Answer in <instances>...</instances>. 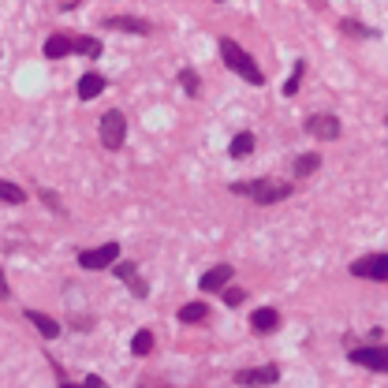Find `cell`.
I'll list each match as a JSON object with an SVG mask.
<instances>
[{"label":"cell","instance_id":"cell-26","mask_svg":"<svg viewBox=\"0 0 388 388\" xmlns=\"http://www.w3.org/2000/svg\"><path fill=\"white\" fill-rule=\"evenodd\" d=\"M38 194H41V202H45V206H49L52 213H64V206H60V198H57V191H45V187H41Z\"/></svg>","mask_w":388,"mask_h":388},{"label":"cell","instance_id":"cell-8","mask_svg":"<svg viewBox=\"0 0 388 388\" xmlns=\"http://www.w3.org/2000/svg\"><path fill=\"white\" fill-rule=\"evenodd\" d=\"M306 131L318 135L321 142H336V138H340V120H336L332 112H314V116L306 120Z\"/></svg>","mask_w":388,"mask_h":388},{"label":"cell","instance_id":"cell-19","mask_svg":"<svg viewBox=\"0 0 388 388\" xmlns=\"http://www.w3.org/2000/svg\"><path fill=\"white\" fill-rule=\"evenodd\" d=\"M179 86H183V94H187V97H198V94H202L198 71H194V68H183V71H179Z\"/></svg>","mask_w":388,"mask_h":388},{"label":"cell","instance_id":"cell-12","mask_svg":"<svg viewBox=\"0 0 388 388\" xmlns=\"http://www.w3.org/2000/svg\"><path fill=\"white\" fill-rule=\"evenodd\" d=\"M251 329L258 332V336H269V332L280 329V314H276L273 306H258L254 314H251Z\"/></svg>","mask_w":388,"mask_h":388},{"label":"cell","instance_id":"cell-28","mask_svg":"<svg viewBox=\"0 0 388 388\" xmlns=\"http://www.w3.org/2000/svg\"><path fill=\"white\" fill-rule=\"evenodd\" d=\"M0 299H8V280H4V269H0Z\"/></svg>","mask_w":388,"mask_h":388},{"label":"cell","instance_id":"cell-9","mask_svg":"<svg viewBox=\"0 0 388 388\" xmlns=\"http://www.w3.org/2000/svg\"><path fill=\"white\" fill-rule=\"evenodd\" d=\"M232 276H235V269H232L228 262H221V265H213V269L202 273L198 288H202V291H224V288L232 284Z\"/></svg>","mask_w":388,"mask_h":388},{"label":"cell","instance_id":"cell-31","mask_svg":"<svg viewBox=\"0 0 388 388\" xmlns=\"http://www.w3.org/2000/svg\"><path fill=\"white\" fill-rule=\"evenodd\" d=\"M217 4H221V0H217Z\"/></svg>","mask_w":388,"mask_h":388},{"label":"cell","instance_id":"cell-7","mask_svg":"<svg viewBox=\"0 0 388 388\" xmlns=\"http://www.w3.org/2000/svg\"><path fill=\"white\" fill-rule=\"evenodd\" d=\"M276 381H280V366H273V362L235 373V385H243V388H262V385H276Z\"/></svg>","mask_w":388,"mask_h":388},{"label":"cell","instance_id":"cell-4","mask_svg":"<svg viewBox=\"0 0 388 388\" xmlns=\"http://www.w3.org/2000/svg\"><path fill=\"white\" fill-rule=\"evenodd\" d=\"M348 359L362 370H373V373H388V348L381 343H366V348H355Z\"/></svg>","mask_w":388,"mask_h":388},{"label":"cell","instance_id":"cell-10","mask_svg":"<svg viewBox=\"0 0 388 388\" xmlns=\"http://www.w3.org/2000/svg\"><path fill=\"white\" fill-rule=\"evenodd\" d=\"M112 269H116V276H120V280H124V284H127V288H131V295H135V299H146V295H149V288H146V280H142V273H138V269H135L131 262H116Z\"/></svg>","mask_w":388,"mask_h":388},{"label":"cell","instance_id":"cell-5","mask_svg":"<svg viewBox=\"0 0 388 388\" xmlns=\"http://www.w3.org/2000/svg\"><path fill=\"white\" fill-rule=\"evenodd\" d=\"M120 262V243H105V246H94V251H82L79 254V265L97 273V269H109Z\"/></svg>","mask_w":388,"mask_h":388},{"label":"cell","instance_id":"cell-14","mask_svg":"<svg viewBox=\"0 0 388 388\" xmlns=\"http://www.w3.org/2000/svg\"><path fill=\"white\" fill-rule=\"evenodd\" d=\"M97 94H105V75L86 71L82 79H79V101H94Z\"/></svg>","mask_w":388,"mask_h":388},{"label":"cell","instance_id":"cell-17","mask_svg":"<svg viewBox=\"0 0 388 388\" xmlns=\"http://www.w3.org/2000/svg\"><path fill=\"white\" fill-rule=\"evenodd\" d=\"M206 318H209L206 303H183L179 306V321H183V325H198V321H206Z\"/></svg>","mask_w":388,"mask_h":388},{"label":"cell","instance_id":"cell-6","mask_svg":"<svg viewBox=\"0 0 388 388\" xmlns=\"http://www.w3.org/2000/svg\"><path fill=\"white\" fill-rule=\"evenodd\" d=\"M351 276L359 280H388V254H366L351 262Z\"/></svg>","mask_w":388,"mask_h":388},{"label":"cell","instance_id":"cell-21","mask_svg":"<svg viewBox=\"0 0 388 388\" xmlns=\"http://www.w3.org/2000/svg\"><path fill=\"white\" fill-rule=\"evenodd\" d=\"M321 168V157L318 154H303V157H299L295 161V176L299 179H306V176H314V172Z\"/></svg>","mask_w":388,"mask_h":388},{"label":"cell","instance_id":"cell-22","mask_svg":"<svg viewBox=\"0 0 388 388\" xmlns=\"http://www.w3.org/2000/svg\"><path fill=\"white\" fill-rule=\"evenodd\" d=\"M75 52H79V57H90V60H97V57H101V41H97V38H75Z\"/></svg>","mask_w":388,"mask_h":388},{"label":"cell","instance_id":"cell-3","mask_svg":"<svg viewBox=\"0 0 388 388\" xmlns=\"http://www.w3.org/2000/svg\"><path fill=\"white\" fill-rule=\"evenodd\" d=\"M124 138H127V116L120 109H109L101 116V146L105 149H124Z\"/></svg>","mask_w":388,"mask_h":388},{"label":"cell","instance_id":"cell-20","mask_svg":"<svg viewBox=\"0 0 388 388\" xmlns=\"http://www.w3.org/2000/svg\"><path fill=\"white\" fill-rule=\"evenodd\" d=\"M131 351L138 355V359H142V355H149V351H154V332H149V329H138L135 336H131Z\"/></svg>","mask_w":388,"mask_h":388},{"label":"cell","instance_id":"cell-25","mask_svg":"<svg viewBox=\"0 0 388 388\" xmlns=\"http://www.w3.org/2000/svg\"><path fill=\"white\" fill-rule=\"evenodd\" d=\"M243 299H246L243 288H224V303L228 306H243Z\"/></svg>","mask_w":388,"mask_h":388},{"label":"cell","instance_id":"cell-30","mask_svg":"<svg viewBox=\"0 0 388 388\" xmlns=\"http://www.w3.org/2000/svg\"><path fill=\"white\" fill-rule=\"evenodd\" d=\"M385 127H388V116H385Z\"/></svg>","mask_w":388,"mask_h":388},{"label":"cell","instance_id":"cell-2","mask_svg":"<svg viewBox=\"0 0 388 388\" xmlns=\"http://www.w3.org/2000/svg\"><path fill=\"white\" fill-rule=\"evenodd\" d=\"M217 45H221V60L228 64V68H232L235 75H239L243 82H254V86H262V82H265L262 68H258V64H254V57H251V52H246V49L239 45V41H232V38H221Z\"/></svg>","mask_w":388,"mask_h":388},{"label":"cell","instance_id":"cell-11","mask_svg":"<svg viewBox=\"0 0 388 388\" xmlns=\"http://www.w3.org/2000/svg\"><path fill=\"white\" fill-rule=\"evenodd\" d=\"M109 30H124V34H154V23H146V19H135V15H109L101 19Z\"/></svg>","mask_w":388,"mask_h":388},{"label":"cell","instance_id":"cell-18","mask_svg":"<svg viewBox=\"0 0 388 388\" xmlns=\"http://www.w3.org/2000/svg\"><path fill=\"white\" fill-rule=\"evenodd\" d=\"M0 202H8V206H23L27 202V194L19 183H8V179H0Z\"/></svg>","mask_w":388,"mask_h":388},{"label":"cell","instance_id":"cell-1","mask_svg":"<svg viewBox=\"0 0 388 388\" xmlns=\"http://www.w3.org/2000/svg\"><path fill=\"white\" fill-rule=\"evenodd\" d=\"M232 194L251 198L254 206H276V202L291 198L295 187L288 179H239V183H232Z\"/></svg>","mask_w":388,"mask_h":388},{"label":"cell","instance_id":"cell-16","mask_svg":"<svg viewBox=\"0 0 388 388\" xmlns=\"http://www.w3.org/2000/svg\"><path fill=\"white\" fill-rule=\"evenodd\" d=\"M254 154V135L251 131H239L232 138V146H228V157L232 161H243V157H251Z\"/></svg>","mask_w":388,"mask_h":388},{"label":"cell","instance_id":"cell-29","mask_svg":"<svg viewBox=\"0 0 388 388\" xmlns=\"http://www.w3.org/2000/svg\"><path fill=\"white\" fill-rule=\"evenodd\" d=\"M57 388H82V385H68V381H60Z\"/></svg>","mask_w":388,"mask_h":388},{"label":"cell","instance_id":"cell-27","mask_svg":"<svg viewBox=\"0 0 388 388\" xmlns=\"http://www.w3.org/2000/svg\"><path fill=\"white\" fill-rule=\"evenodd\" d=\"M82 388H109V385H105V381H101V377H97V373H86Z\"/></svg>","mask_w":388,"mask_h":388},{"label":"cell","instance_id":"cell-23","mask_svg":"<svg viewBox=\"0 0 388 388\" xmlns=\"http://www.w3.org/2000/svg\"><path fill=\"white\" fill-rule=\"evenodd\" d=\"M340 30H343V34H351V38H377V30L355 23V19H340Z\"/></svg>","mask_w":388,"mask_h":388},{"label":"cell","instance_id":"cell-15","mask_svg":"<svg viewBox=\"0 0 388 388\" xmlns=\"http://www.w3.org/2000/svg\"><path fill=\"white\" fill-rule=\"evenodd\" d=\"M27 318L34 321V329H38L45 340H57V336H60V325H57L49 314H41V310H27Z\"/></svg>","mask_w":388,"mask_h":388},{"label":"cell","instance_id":"cell-24","mask_svg":"<svg viewBox=\"0 0 388 388\" xmlns=\"http://www.w3.org/2000/svg\"><path fill=\"white\" fill-rule=\"evenodd\" d=\"M303 71H306V64L303 60H295V68H291V79L284 82V94H299V86H303Z\"/></svg>","mask_w":388,"mask_h":388},{"label":"cell","instance_id":"cell-13","mask_svg":"<svg viewBox=\"0 0 388 388\" xmlns=\"http://www.w3.org/2000/svg\"><path fill=\"white\" fill-rule=\"evenodd\" d=\"M41 52H45V60H60V57H71V52H75V38L52 34V38H45V45H41Z\"/></svg>","mask_w":388,"mask_h":388}]
</instances>
